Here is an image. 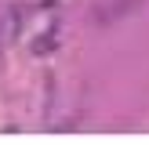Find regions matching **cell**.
<instances>
[{"label": "cell", "mask_w": 149, "mask_h": 145, "mask_svg": "<svg viewBox=\"0 0 149 145\" xmlns=\"http://www.w3.org/2000/svg\"><path fill=\"white\" fill-rule=\"evenodd\" d=\"M22 22H26V7L11 4V7L0 11V51H7V47L22 36Z\"/></svg>", "instance_id": "1"}, {"label": "cell", "mask_w": 149, "mask_h": 145, "mask_svg": "<svg viewBox=\"0 0 149 145\" xmlns=\"http://www.w3.org/2000/svg\"><path fill=\"white\" fill-rule=\"evenodd\" d=\"M29 47H33V55H51V51L58 47V29H47V33H44V36H36Z\"/></svg>", "instance_id": "2"}]
</instances>
